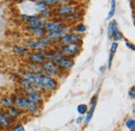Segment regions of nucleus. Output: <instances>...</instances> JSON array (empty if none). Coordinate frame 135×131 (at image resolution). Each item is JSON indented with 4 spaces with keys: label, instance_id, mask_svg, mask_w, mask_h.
I'll use <instances>...</instances> for the list:
<instances>
[{
    "label": "nucleus",
    "instance_id": "obj_4",
    "mask_svg": "<svg viewBox=\"0 0 135 131\" xmlns=\"http://www.w3.org/2000/svg\"><path fill=\"white\" fill-rule=\"evenodd\" d=\"M60 45H71V44H79L82 41V35L81 33H72L69 32L62 35L59 40Z\"/></svg>",
    "mask_w": 135,
    "mask_h": 131
},
{
    "label": "nucleus",
    "instance_id": "obj_19",
    "mask_svg": "<svg viewBox=\"0 0 135 131\" xmlns=\"http://www.w3.org/2000/svg\"><path fill=\"white\" fill-rule=\"evenodd\" d=\"M96 98H97V96H95V97L93 98L91 105H90V107H89V111H88V114H87V115H86V118L84 119V125H87V124L90 122L91 118H93L94 111H95V107H96Z\"/></svg>",
    "mask_w": 135,
    "mask_h": 131
},
{
    "label": "nucleus",
    "instance_id": "obj_34",
    "mask_svg": "<svg viewBox=\"0 0 135 131\" xmlns=\"http://www.w3.org/2000/svg\"><path fill=\"white\" fill-rule=\"evenodd\" d=\"M14 131H25V128H24L21 124H17V125L14 127Z\"/></svg>",
    "mask_w": 135,
    "mask_h": 131
},
{
    "label": "nucleus",
    "instance_id": "obj_31",
    "mask_svg": "<svg viewBox=\"0 0 135 131\" xmlns=\"http://www.w3.org/2000/svg\"><path fill=\"white\" fill-rule=\"evenodd\" d=\"M126 126H127V128H128V129H130L131 131H134V128H135L134 119H133V118L128 119V120H127V122H126Z\"/></svg>",
    "mask_w": 135,
    "mask_h": 131
},
{
    "label": "nucleus",
    "instance_id": "obj_20",
    "mask_svg": "<svg viewBox=\"0 0 135 131\" xmlns=\"http://www.w3.org/2000/svg\"><path fill=\"white\" fill-rule=\"evenodd\" d=\"M15 103V98L13 97H3L0 100V105L4 108H8L11 106H13Z\"/></svg>",
    "mask_w": 135,
    "mask_h": 131
},
{
    "label": "nucleus",
    "instance_id": "obj_23",
    "mask_svg": "<svg viewBox=\"0 0 135 131\" xmlns=\"http://www.w3.org/2000/svg\"><path fill=\"white\" fill-rule=\"evenodd\" d=\"M80 18V14L79 13H74V14H71V15H68V16L65 17H60L61 19V22H68V23H71L75 20H78Z\"/></svg>",
    "mask_w": 135,
    "mask_h": 131
},
{
    "label": "nucleus",
    "instance_id": "obj_16",
    "mask_svg": "<svg viewBox=\"0 0 135 131\" xmlns=\"http://www.w3.org/2000/svg\"><path fill=\"white\" fill-rule=\"evenodd\" d=\"M5 114L8 115L11 119H16V118H19L20 115H22V110L19 109L18 107H16L15 105H13V106L6 108V113Z\"/></svg>",
    "mask_w": 135,
    "mask_h": 131
},
{
    "label": "nucleus",
    "instance_id": "obj_14",
    "mask_svg": "<svg viewBox=\"0 0 135 131\" xmlns=\"http://www.w3.org/2000/svg\"><path fill=\"white\" fill-rule=\"evenodd\" d=\"M26 30L30 33V34H32L34 36H37V38L43 36V35H45L47 33L46 29L44 28V26H37V27H28L27 26L26 27Z\"/></svg>",
    "mask_w": 135,
    "mask_h": 131
},
{
    "label": "nucleus",
    "instance_id": "obj_29",
    "mask_svg": "<svg viewBox=\"0 0 135 131\" xmlns=\"http://www.w3.org/2000/svg\"><path fill=\"white\" fill-rule=\"evenodd\" d=\"M74 30H75L77 33H84L85 31H86V26H85L84 24H82V23L77 24V25L75 26Z\"/></svg>",
    "mask_w": 135,
    "mask_h": 131
},
{
    "label": "nucleus",
    "instance_id": "obj_5",
    "mask_svg": "<svg viewBox=\"0 0 135 131\" xmlns=\"http://www.w3.org/2000/svg\"><path fill=\"white\" fill-rule=\"evenodd\" d=\"M21 18L24 19L25 24L28 27H37V26H44L45 20L42 19L40 16H26V15H21Z\"/></svg>",
    "mask_w": 135,
    "mask_h": 131
},
{
    "label": "nucleus",
    "instance_id": "obj_2",
    "mask_svg": "<svg viewBox=\"0 0 135 131\" xmlns=\"http://www.w3.org/2000/svg\"><path fill=\"white\" fill-rule=\"evenodd\" d=\"M40 85L45 91H55L57 88V81L49 75L42 74L40 78Z\"/></svg>",
    "mask_w": 135,
    "mask_h": 131
},
{
    "label": "nucleus",
    "instance_id": "obj_9",
    "mask_svg": "<svg viewBox=\"0 0 135 131\" xmlns=\"http://www.w3.org/2000/svg\"><path fill=\"white\" fill-rule=\"evenodd\" d=\"M23 44L28 49L38 51V52H43V51H45L47 49V47L45 45H43L38 40H25L23 42Z\"/></svg>",
    "mask_w": 135,
    "mask_h": 131
},
{
    "label": "nucleus",
    "instance_id": "obj_13",
    "mask_svg": "<svg viewBox=\"0 0 135 131\" xmlns=\"http://www.w3.org/2000/svg\"><path fill=\"white\" fill-rule=\"evenodd\" d=\"M14 105L21 109L22 111H26L27 109V98L25 96H18L15 97V103Z\"/></svg>",
    "mask_w": 135,
    "mask_h": 131
},
{
    "label": "nucleus",
    "instance_id": "obj_18",
    "mask_svg": "<svg viewBox=\"0 0 135 131\" xmlns=\"http://www.w3.org/2000/svg\"><path fill=\"white\" fill-rule=\"evenodd\" d=\"M13 51H14L16 54L22 55V56L27 55V54L30 52V50L28 49L27 47L22 46V45H15V46H13Z\"/></svg>",
    "mask_w": 135,
    "mask_h": 131
},
{
    "label": "nucleus",
    "instance_id": "obj_1",
    "mask_svg": "<svg viewBox=\"0 0 135 131\" xmlns=\"http://www.w3.org/2000/svg\"><path fill=\"white\" fill-rule=\"evenodd\" d=\"M42 68L44 70V74L49 75L51 77H57L60 74V69L59 67L56 65L54 62H52L50 59H46L43 64Z\"/></svg>",
    "mask_w": 135,
    "mask_h": 131
},
{
    "label": "nucleus",
    "instance_id": "obj_8",
    "mask_svg": "<svg viewBox=\"0 0 135 131\" xmlns=\"http://www.w3.org/2000/svg\"><path fill=\"white\" fill-rule=\"evenodd\" d=\"M54 15H57L58 17H65L71 14H74L77 12V7L74 5H61L53 10Z\"/></svg>",
    "mask_w": 135,
    "mask_h": 131
},
{
    "label": "nucleus",
    "instance_id": "obj_11",
    "mask_svg": "<svg viewBox=\"0 0 135 131\" xmlns=\"http://www.w3.org/2000/svg\"><path fill=\"white\" fill-rule=\"evenodd\" d=\"M28 56V59L30 60V63H34V64H38V65H42L46 58L45 56L43 55L42 52H38V51H33V52H29L27 54Z\"/></svg>",
    "mask_w": 135,
    "mask_h": 131
},
{
    "label": "nucleus",
    "instance_id": "obj_10",
    "mask_svg": "<svg viewBox=\"0 0 135 131\" xmlns=\"http://www.w3.org/2000/svg\"><path fill=\"white\" fill-rule=\"evenodd\" d=\"M55 64L59 67L60 70H64V71H71L74 67V60L71 59L70 57L68 56H62L61 58H59L57 62H55Z\"/></svg>",
    "mask_w": 135,
    "mask_h": 131
},
{
    "label": "nucleus",
    "instance_id": "obj_30",
    "mask_svg": "<svg viewBox=\"0 0 135 131\" xmlns=\"http://www.w3.org/2000/svg\"><path fill=\"white\" fill-rule=\"evenodd\" d=\"M87 110H88V106H87L86 104H80V105H78V107H77V111H78L80 115H85V114L87 113Z\"/></svg>",
    "mask_w": 135,
    "mask_h": 131
},
{
    "label": "nucleus",
    "instance_id": "obj_22",
    "mask_svg": "<svg viewBox=\"0 0 135 131\" xmlns=\"http://www.w3.org/2000/svg\"><path fill=\"white\" fill-rule=\"evenodd\" d=\"M37 110H38V104L31 101V100H29V99H27V109H26V111H28L30 114H35V113H37Z\"/></svg>",
    "mask_w": 135,
    "mask_h": 131
},
{
    "label": "nucleus",
    "instance_id": "obj_3",
    "mask_svg": "<svg viewBox=\"0 0 135 131\" xmlns=\"http://www.w3.org/2000/svg\"><path fill=\"white\" fill-rule=\"evenodd\" d=\"M81 50V47L79 44H71V45H60L58 47V51L61 52L65 56L73 57L77 55Z\"/></svg>",
    "mask_w": 135,
    "mask_h": 131
},
{
    "label": "nucleus",
    "instance_id": "obj_36",
    "mask_svg": "<svg viewBox=\"0 0 135 131\" xmlns=\"http://www.w3.org/2000/svg\"><path fill=\"white\" fill-rule=\"evenodd\" d=\"M81 122H82V118H81V116H80V118H78V119L76 120V123H77V124H80Z\"/></svg>",
    "mask_w": 135,
    "mask_h": 131
},
{
    "label": "nucleus",
    "instance_id": "obj_25",
    "mask_svg": "<svg viewBox=\"0 0 135 131\" xmlns=\"http://www.w3.org/2000/svg\"><path fill=\"white\" fill-rule=\"evenodd\" d=\"M115 7H117L115 0H110V11H109V14H108V17H107V20H111L112 17L114 16V14H115Z\"/></svg>",
    "mask_w": 135,
    "mask_h": 131
},
{
    "label": "nucleus",
    "instance_id": "obj_37",
    "mask_svg": "<svg viewBox=\"0 0 135 131\" xmlns=\"http://www.w3.org/2000/svg\"><path fill=\"white\" fill-rule=\"evenodd\" d=\"M2 129H3V128H2V127H1V126H0V130H2Z\"/></svg>",
    "mask_w": 135,
    "mask_h": 131
},
{
    "label": "nucleus",
    "instance_id": "obj_17",
    "mask_svg": "<svg viewBox=\"0 0 135 131\" xmlns=\"http://www.w3.org/2000/svg\"><path fill=\"white\" fill-rule=\"evenodd\" d=\"M12 125L11 118L3 111H0V126L2 128H8Z\"/></svg>",
    "mask_w": 135,
    "mask_h": 131
},
{
    "label": "nucleus",
    "instance_id": "obj_33",
    "mask_svg": "<svg viewBox=\"0 0 135 131\" xmlns=\"http://www.w3.org/2000/svg\"><path fill=\"white\" fill-rule=\"evenodd\" d=\"M134 86H132L131 88H130V91H129V97L132 99V100H134L135 99V92H134Z\"/></svg>",
    "mask_w": 135,
    "mask_h": 131
},
{
    "label": "nucleus",
    "instance_id": "obj_35",
    "mask_svg": "<svg viewBox=\"0 0 135 131\" xmlns=\"http://www.w3.org/2000/svg\"><path fill=\"white\" fill-rule=\"evenodd\" d=\"M126 46L129 48V49H131L132 51L134 50V46H133V44L132 43H129V42H126Z\"/></svg>",
    "mask_w": 135,
    "mask_h": 131
},
{
    "label": "nucleus",
    "instance_id": "obj_7",
    "mask_svg": "<svg viewBox=\"0 0 135 131\" xmlns=\"http://www.w3.org/2000/svg\"><path fill=\"white\" fill-rule=\"evenodd\" d=\"M108 34L113 40V42L123 40V35H122V33L118 29V23L115 21H111L109 23V25H108Z\"/></svg>",
    "mask_w": 135,
    "mask_h": 131
},
{
    "label": "nucleus",
    "instance_id": "obj_12",
    "mask_svg": "<svg viewBox=\"0 0 135 131\" xmlns=\"http://www.w3.org/2000/svg\"><path fill=\"white\" fill-rule=\"evenodd\" d=\"M41 75H42V74L30 72V71H28V70L22 72V77H23V78L29 80V81L34 83V84H37V85H40V78H41Z\"/></svg>",
    "mask_w": 135,
    "mask_h": 131
},
{
    "label": "nucleus",
    "instance_id": "obj_6",
    "mask_svg": "<svg viewBox=\"0 0 135 131\" xmlns=\"http://www.w3.org/2000/svg\"><path fill=\"white\" fill-rule=\"evenodd\" d=\"M66 27L65 23L61 21H45L44 24V28L46 29L47 32H53V31H59L62 30Z\"/></svg>",
    "mask_w": 135,
    "mask_h": 131
},
{
    "label": "nucleus",
    "instance_id": "obj_26",
    "mask_svg": "<svg viewBox=\"0 0 135 131\" xmlns=\"http://www.w3.org/2000/svg\"><path fill=\"white\" fill-rule=\"evenodd\" d=\"M53 16H54V12L51 10L50 7L40 13V17L42 19H49V18H52Z\"/></svg>",
    "mask_w": 135,
    "mask_h": 131
},
{
    "label": "nucleus",
    "instance_id": "obj_15",
    "mask_svg": "<svg viewBox=\"0 0 135 131\" xmlns=\"http://www.w3.org/2000/svg\"><path fill=\"white\" fill-rule=\"evenodd\" d=\"M27 99L33 101L37 104H41L43 102V96L41 93H37V92H34V91H28L26 92V96H25Z\"/></svg>",
    "mask_w": 135,
    "mask_h": 131
},
{
    "label": "nucleus",
    "instance_id": "obj_28",
    "mask_svg": "<svg viewBox=\"0 0 135 131\" xmlns=\"http://www.w3.org/2000/svg\"><path fill=\"white\" fill-rule=\"evenodd\" d=\"M37 1H42V2L46 3L48 6H56L60 3H62V0H37Z\"/></svg>",
    "mask_w": 135,
    "mask_h": 131
},
{
    "label": "nucleus",
    "instance_id": "obj_32",
    "mask_svg": "<svg viewBox=\"0 0 135 131\" xmlns=\"http://www.w3.org/2000/svg\"><path fill=\"white\" fill-rule=\"evenodd\" d=\"M117 49H118V43H115V42H113L112 44H111V48H110V55H114L115 54V52H117Z\"/></svg>",
    "mask_w": 135,
    "mask_h": 131
},
{
    "label": "nucleus",
    "instance_id": "obj_27",
    "mask_svg": "<svg viewBox=\"0 0 135 131\" xmlns=\"http://www.w3.org/2000/svg\"><path fill=\"white\" fill-rule=\"evenodd\" d=\"M38 41H40L43 45H45L47 48H49L50 46L53 45V41H51L50 39H48L46 34H45V35H43V36H40V38H38Z\"/></svg>",
    "mask_w": 135,
    "mask_h": 131
},
{
    "label": "nucleus",
    "instance_id": "obj_24",
    "mask_svg": "<svg viewBox=\"0 0 135 131\" xmlns=\"http://www.w3.org/2000/svg\"><path fill=\"white\" fill-rule=\"evenodd\" d=\"M34 7H35V10L38 12V14L41 13V12H43V11H45V10H47V8H49L50 6H48L46 3H44V2H42V1H35V3H34Z\"/></svg>",
    "mask_w": 135,
    "mask_h": 131
},
{
    "label": "nucleus",
    "instance_id": "obj_21",
    "mask_svg": "<svg viewBox=\"0 0 135 131\" xmlns=\"http://www.w3.org/2000/svg\"><path fill=\"white\" fill-rule=\"evenodd\" d=\"M27 70L30 72H34V73H38V74H44V70L42 68V65L38 64H34V63H30L27 65Z\"/></svg>",
    "mask_w": 135,
    "mask_h": 131
}]
</instances>
